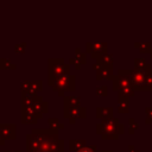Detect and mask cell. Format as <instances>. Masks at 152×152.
Wrapping results in <instances>:
<instances>
[{"instance_id": "obj_9", "label": "cell", "mask_w": 152, "mask_h": 152, "mask_svg": "<svg viewBox=\"0 0 152 152\" xmlns=\"http://www.w3.org/2000/svg\"><path fill=\"white\" fill-rule=\"evenodd\" d=\"M113 65H109V66H103L100 71L96 72V80L97 81H101L103 78L106 80H113Z\"/></svg>"}, {"instance_id": "obj_4", "label": "cell", "mask_w": 152, "mask_h": 152, "mask_svg": "<svg viewBox=\"0 0 152 152\" xmlns=\"http://www.w3.org/2000/svg\"><path fill=\"white\" fill-rule=\"evenodd\" d=\"M127 87H132V83H131V80L128 78V76L119 75V74L113 76V80H112V89L113 90L119 91Z\"/></svg>"}, {"instance_id": "obj_1", "label": "cell", "mask_w": 152, "mask_h": 152, "mask_svg": "<svg viewBox=\"0 0 152 152\" xmlns=\"http://www.w3.org/2000/svg\"><path fill=\"white\" fill-rule=\"evenodd\" d=\"M119 75L128 76L134 90H152V69L140 71L137 69H119Z\"/></svg>"}, {"instance_id": "obj_10", "label": "cell", "mask_w": 152, "mask_h": 152, "mask_svg": "<svg viewBox=\"0 0 152 152\" xmlns=\"http://www.w3.org/2000/svg\"><path fill=\"white\" fill-rule=\"evenodd\" d=\"M74 107H81L80 97H77V96L64 97V108H74Z\"/></svg>"}, {"instance_id": "obj_25", "label": "cell", "mask_w": 152, "mask_h": 152, "mask_svg": "<svg viewBox=\"0 0 152 152\" xmlns=\"http://www.w3.org/2000/svg\"><path fill=\"white\" fill-rule=\"evenodd\" d=\"M77 152H94V146H90V147H83V148L78 150Z\"/></svg>"}, {"instance_id": "obj_16", "label": "cell", "mask_w": 152, "mask_h": 152, "mask_svg": "<svg viewBox=\"0 0 152 152\" xmlns=\"http://www.w3.org/2000/svg\"><path fill=\"white\" fill-rule=\"evenodd\" d=\"M97 61H100V62H101L103 65H106V66L113 65V63H114V58H113V55H112V53H106V55L101 56Z\"/></svg>"}, {"instance_id": "obj_15", "label": "cell", "mask_w": 152, "mask_h": 152, "mask_svg": "<svg viewBox=\"0 0 152 152\" xmlns=\"http://www.w3.org/2000/svg\"><path fill=\"white\" fill-rule=\"evenodd\" d=\"M42 89H43V81H42V80H33V81L31 82V88H30L28 93L37 95V93L40 91ZM26 93H27V91H26Z\"/></svg>"}, {"instance_id": "obj_21", "label": "cell", "mask_w": 152, "mask_h": 152, "mask_svg": "<svg viewBox=\"0 0 152 152\" xmlns=\"http://www.w3.org/2000/svg\"><path fill=\"white\" fill-rule=\"evenodd\" d=\"M31 82H32V81H30V80H24V81H21V83H20V91H21V93L28 91L30 88H31Z\"/></svg>"}, {"instance_id": "obj_5", "label": "cell", "mask_w": 152, "mask_h": 152, "mask_svg": "<svg viewBox=\"0 0 152 152\" xmlns=\"http://www.w3.org/2000/svg\"><path fill=\"white\" fill-rule=\"evenodd\" d=\"M107 49H108V44L106 42H95L93 43L91 45V53H90V57L95 61H97L101 56L108 53L107 52Z\"/></svg>"}, {"instance_id": "obj_11", "label": "cell", "mask_w": 152, "mask_h": 152, "mask_svg": "<svg viewBox=\"0 0 152 152\" xmlns=\"http://www.w3.org/2000/svg\"><path fill=\"white\" fill-rule=\"evenodd\" d=\"M134 69L140 71H148L151 70V65L146 62L145 58H135L134 59Z\"/></svg>"}, {"instance_id": "obj_22", "label": "cell", "mask_w": 152, "mask_h": 152, "mask_svg": "<svg viewBox=\"0 0 152 152\" xmlns=\"http://www.w3.org/2000/svg\"><path fill=\"white\" fill-rule=\"evenodd\" d=\"M107 93H108V88L106 86H101L96 88V95L99 96H107Z\"/></svg>"}, {"instance_id": "obj_14", "label": "cell", "mask_w": 152, "mask_h": 152, "mask_svg": "<svg viewBox=\"0 0 152 152\" xmlns=\"http://www.w3.org/2000/svg\"><path fill=\"white\" fill-rule=\"evenodd\" d=\"M0 69L1 70H15L17 64L12 63L10 58H0Z\"/></svg>"}, {"instance_id": "obj_17", "label": "cell", "mask_w": 152, "mask_h": 152, "mask_svg": "<svg viewBox=\"0 0 152 152\" xmlns=\"http://www.w3.org/2000/svg\"><path fill=\"white\" fill-rule=\"evenodd\" d=\"M134 89H133V87H127V88H124V89H121V90H119L118 93H119V97H129V96H133L134 95Z\"/></svg>"}, {"instance_id": "obj_27", "label": "cell", "mask_w": 152, "mask_h": 152, "mask_svg": "<svg viewBox=\"0 0 152 152\" xmlns=\"http://www.w3.org/2000/svg\"><path fill=\"white\" fill-rule=\"evenodd\" d=\"M150 57H151V58H152V51H151V52H150Z\"/></svg>"}, {"instance_id": "obj_8", "label": "cell", "mask_w": 152, "mask_h": 152, "mask_svg": "<svg viewBox=\"0 0 152 152\" xmlns=\"http://www.w3.org/2000/svg\"><path fill=\"white\" fill-rule=\"evenodd\" d=\"M75 61H76V65H75V69L76 70H80L82 65H84L87 63V56H86V52H82L80 48H75Z\"/></svg>"}, {"instance_id": "obj_6", "label": "cell", "mask_w": 152, "mask_h": 152, "mask_svg": "<svg viewBox=\"0 0 152 152\" xmlns=\"http://www.w3.org/2000/svg\"><path fill=\"white\" fill-rule=\"evenodd\" d=\"M84 116H86V108H83V107L64 108V118H68L70 120V124H74L75 119L84 118Z\"/></svg>"}, {"instance_id": "obj_12", "label": "cell", "mask_w": 152, "mask_h": 152, "mask_svg": "<svg viewBox=\"0 0 152 152\" xmlns=\"http://www.w3.org/2000/svg\"><path fill=\"white\" fill-rule=\"evenodd\" d=\"M134 48H137L139 50V52H141V53H148L150 55V52L152 51L151 44L148 42H135Z\"/></svg>"}, {"instance_id": "obj_19", "label": "cell", "mask_w": 152, "mask_h": 152, "mask_svg": "<svg viewBox=\"0 0 152 152\" xmlns=\"http://www.w3.org/2000/svg\"><path fill=\"white\" fill-rule=\"evenodd\" d=\"M27 48V43L26 42H21V43H17L14 45V52L15 53H25Z\"/></svg>"}, {"instance_id": "obj_23", "label": "cell", "mask_w": 152, "mask_h": 152, "mask_svg": "<svg viewBox=\"0 0 152 152\" xmlns=\"http://www.w3.org/2000/svg\"><path fill=\"white\" fill-rule=\"evenodd\" d=\"M103 66H106V65H103V64H102L100 61H95V63L93 64V69H94L96 72H97V71H100V70H101Z\"/></svg>"}, {"instance_id": "obj_2", "label": "cell", "mask_w": 152, "mask_h": 152, "mask_svg": "<svg viewBox=\"0 0 152 152\" xmlns=\"http://www.w3.org/2000/svg\"><path fill=\"white\" fill-rule=\"evenodd\" d=\"M64 74H70V65L65 64L63 58H49L48 59V83L49 86L52 87L55 81Z\"/></svg>"}, {"instance_id": "obj_7", "label": "cell", "mask_w": 152, "mask_h": 152, "mask_svg": "<svg viewBox=\"0 0 152 152\" xmlns=\"http://www.w3.org/2000/svg\"><path fill=\"white\" fill-rule=\"evenodd\" d=\"M0 133L5 139H14L15 138V125L13 124H1Z\"/></svg>"}, {"instance_id": "obj_3", "label": "cell", "mask_w": 152, "mask_h": 152, "mask_svg": "<svg viewBox=\"0 0 152 152\" xmlns=\"http://www.w3.org/2000/svg\"><path fill=\"white\" fill-rule=\"evenodd\" d=\"M52 90L58 93V96H64L65 91H74L75 90V76L71 74H64L59 76L53 86Z\"/></svg>"}, {"instance_id": "obj_24", "label": "cell", "mask_w": 152, "mask_h": 152, "mask_svg": "<svg viewBox=\"0 0 152 152\" xmlns=\"http://www.w3.org/2000/svg\"><path fill=\"white\" fill-rule=\"evenodd\" d=\"M91 45H93V43H90V42L86 43V53H91Z\"/></svg>"}, {"instance_id": "obj_13", "label": "cell", "mask_w": 152, "mask_h": 152, "mask_svg": "<svg viewBox=\"0 0 152 152\" xmlns=\"http://www.w3.org/2000/svg\"><path fill=\"white\" fill-rule=\"evenodd\" d=\"M33 109H34V110H36V113L42 118V115L49 110V103H48V102H45V101L38 102V103H36V104L33 106Z\"/></svg>"}, {"instance_id": "obj_26", "label": "cell", "mask_w": 152, "mask_h": 152, "mask_svg": "<svg viewBox=\"0 0 152 152\" xmlns=\"http://www.w3.org/2000/svg\"><path fill=\"white\" fill-rule=\"evenodd\" d=\"M4 142H5V138H4L2 134L0 133V145H4Z\"/></svg>"}, {"instance_id": "obj_18", "label": "cell", "mask_w": 152, "mask_h": 152, "mask_svg": "<svg viewBox=\"0 0 152 152\" xmlns=\"http://www.w3.org/2000/svg\"><path fill=\"white\" fill-rule=\"evenodd\" d=\"M112 115V108H102V107H99L97 108V118H108Z\"/></svg>"}, {"instance_id": "obj_20", "label": "cell", "mask_w": 152, "mask_h": 152, "mask_svg": "<svg viewBox=\"0 0 152 152\" xmlns=\"http://www.w3.org/2000/svg\"><path fill=\"white\" fill-rule=\"evenodd\" d=\"M48 121L50 124V128H52V129H56L57 131L58 128H63L64 127L62 124L58 122V119H56V118H50Z\"/></svg>"}]
</instances>
